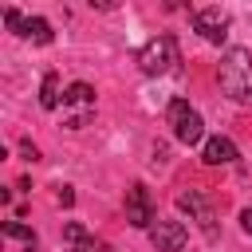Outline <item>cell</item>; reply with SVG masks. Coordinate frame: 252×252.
Listing matches in <instances>:
<instances>
[{
    "instance_id": "1",
    "label": "cell",
    "mask_w": 252,
    "mask_h": 252,
    "mask_svg": "<svg viewBox=\"0 0 252 252\" xmlns=\"http://www.w3.org/2000/svg\"><path fill=\"white\" fill-rule=\"evenodd\" d=\"M217 79H220V91L244 106H252V55L244 47H228L220 55V67H217Z\"/></svg>"
},
{
    "instance_id": "2",
    "label": "cell",
    "mask_w": 252,
    "mask_h": 252,
    "mask_svg": "<svg viewBox=\"0 0 252 252\" xmlns=\"http://www.w3.org/2000/svg\"><path fill=\"white\" fill-rule=\"evenodd\" d=\"M165 118H169V126H173V138L181 142V146H197L201 138H205V122H201V114L185 102V98H169V106H165Z\"/></svg>"
},
{
    "instance_id": "3",
    "label": "cell",
    "mask_w": 252,
    "mask_h": 252,
    "mask_svg": "<svg viewBox=\"0 0 252 252\" xmlns=\"http://www.w3.org/2000/svg\"><path fill=\"white\" fill-rule=\"evenodd\" d=\"M173 63H177V39L173 35H158L138 51L142 75H165V71H173Z\"/></svg>"
},
{
    "instance_id": "4",
    "label": "cell",
    "mask_w": 252,
    "mask_h": 252,
    "mask_svg": "<svg viewBox=\"0 0 252 252\" xmlns=\"http://www.w3.org/2000/svg\"><path fill=\"white\" fill-rule=\"evenodd\" d=\"M63 110H67V126L79 130L91 114H94V87L91 83H71L63 91Z\"/></svg>"
},
{
    "instance_id": "5",
    "label": "cell",
    "mask_w": 252,
    "mask_h": 252,
    "mask_svg": "<svg viewBox=\"0 0 252 252\" xmlns=\"http://www.w3.org/2000/svg\"><path fill=\"white\" fill-rule=\"evenodd\" d=\"M193 28L209 39V43H224V35H228V12H220V8H193Z\"/></svg>"
},
{
    "instance_id": "6",
    "label": "cell",
    "mask_w": 252,
    "mask_h": 252,
    "mask_svg": "<svg viewBox=\"0 0 252 252\" xmlns=\"http://www.w3.org/2000/svg\"><path fill=\"white\" fill-rule=\"evenodd\" d=\"M126 220L134 228H154V201H150L146 185H130L126 189Z\"/></svg>"
},
{
    "instance_id": "7",
    "label": "cell",
    "mask_w": 252,
    "mask_h": 252,
    "mask_svg": "<svg viewBox=\"0 0 252 252\" xmlns=\"http://www.w3.org/2000/svg\"><path fill=\"white\" fill-rule=\"evenodd\" d=\"M150 240H154L158 252H181L185 240H189V232H185L181 220H158V224L150 228Z\"/></svg>"
},
{
    "instance_id": "8",
    "label": "cell",
    "mask_w": 252,
    "mask_h": 252,
    "mask_svg": "<svg viewBox=\"0 0 252 252\" xmlns=\"http://www.w3.org/2000/svg\"><path fill=\"white\" fill-rule=\"evenodd\" d=\"M177 205H181V209H185V213H189V217H193V220H197V224L205 228V236H217V217H213L209 201H205V197H201L197 189L181 193V197H177Z\"/></svg>"
},
{
    "instance_id": "9",
    "label": "cell",
    "mask_w": 252,
    "mask_h": 252,
    "mask_svg": "<svg viewBox=\"0 0 252 252\" xmlns=\"http://www.w3.org/2000/svg\"><path fill=\"white\" fill-rule=\"evenodd\" d=\"M240 154H236V146L228 142V138H209L205 142V150H201V161L205 165H228V161H236Z\"/></svg>"
},
{
    "instance_id": "10",
    "label": "cell",
    "mask_w": 252,
    "mask_h": 252,
    "mask_svg": "<svg viewBox=\"0 0 252 252\" xmlns=\"http://www.w3.org/2000/svg\"><path fill=\"white\" fill-rule=\"evenodd\" d=\"M39 106H43V110H55V106H59V75H55V71H47V75H43Z\"/></svg>"
},
{
    "instance_id": "11",
    "label": "cell",
    "mask_w": 252,
    "mask_h": 252,
    "mask_svg": "<svg viewBox=\"0 0 252 252\" xmlns=\"http://www.w3.org/2000/svg\"><path fill=\"white\" fill-rule=\"evenodd\" d=\"M24 39H32V43H51L55 35H51V24H47V20L32 16V20L24 24Z\"/></svg>"
},
{
    "instance_id": "12",
    "label": "cell",
    "mask_w": 252,
    "mask_h": 252,
    "mask_svg": "<svg viewBox=\"0 0 252 252\" xmlns=\"http://www.w3.org/2000/svg\"><path fill=\"white\" fill-rule=\"evenodd\" d=\"M4 236H8V240H20L28 252L35 248V232H32L28 224H20V220H4Z\"/></svg>"
},
{
    "instance_id": "13",
    "label": "cell",
    "mask_w": 252,
    "mask_h": 252,
    "mask_svg": "<svg viewBox=\"0 0 252 252\" xmlns=\"http://www.w3.org/2000/svg\"><path fill=\"white\" fill-rule=\"evenodd\" d=\"M87 236H91V232H87L79 220H67V224H63V240H67V244H79V240H87Z\"/></svg>"
},
{
    "instance_id": "14",
    "label": "cell",
    "mask_w": 252,
    "mask_h": 252,
    "mask_svg": "<svg viewBox=\"0 0 252 252\" xmlns=\"http://www.w3.org/2000/svg\"><path fill=\"white\" fill-rule=\"evenodd\" d=\"M4 24H8V28L16 32V35H24V24H28V20H24V16L16 12V8H4Z\"/></svg>"
},
{
    "instance_id": "15",
    "label": "cell",
    "mask_w": 252,
    "mask_h": 252,
    "mask_svg": "<svg viewBox=\"0 0 252 252\" xmlns=\"http://www.w3.org/2000/svg\"><path fill=\"white\" fill-rule=\"evenodd\" d=\"M71 252H106V244H102V240H94V236H87V240L71 244Z\"/></svg>"
},
{
    "instance_id": "16",
    "label": "cell",
    "mask_w": 252,
    "mask_h": 252,
    "mask_svg": "<svg viewBox=\"0 0 252 252\" xmlns=\"http://www.w3.org/2000/svg\"><path fill=\"white\" fill-rule=\"evenodd\" d=\"M240 224H244V232L252 236V209H240Z\"/></svg>"
},
{
    "instance_id": "17",
    "label": "cell",
    "mask_w": 252,
    "mask_h": 252,
    "mask_svg": "<svg viewBox=\"0 0 252 252\" xmlns=\"http://www.w3.org/2000/svg\"><path fill=\"white\" fill-rule=\"evenodd\" d=\"M20 150H24V158H32V161H35V158H39V150H35V146H32V142H20Z\"/></svg>"
}]
</instances>
